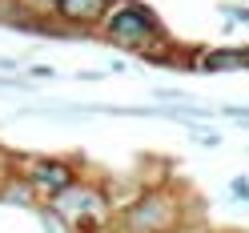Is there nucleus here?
Masks as SVG:
<instances>
[{
  "label": "nucleus",
  "instance_id": "obj_5",
  "mask_svg": "<svg viewBox=\"0 0 249 233\" xmlns=\"http://www.w3.org/2000/svg\"><path fill=\"white\" fill-rule=\"evenodd\" d=\"M20 177L33 185L40 197H53V193L65 189V185L76 181V165L60 161V157H20Z\"/></svg>",
  "mask_w": 249,
  "mask_h": 233
},
{
  "label": "nucleus",
  "instance_id": "obj_7",
  "mask_svg": "<svg viewBox=\"0 0 249 233\" xmlns=\"http://www.w3.org/2000/svg\"><path fill=\"white\" fill-rule=\"evenodd\" d=\"M0 201H4V205H20V209H36L40 193L24 177H4L0 181Z\"/></svg>",
  "mask_w": 249,
  "mask_h": 233
},
{
  "label": "nucleus",
  "instance_id": "obj_2",
  "mask_svg": "<svg viewBox=\"0 0 249 233\" xmlns=\"http://www.w3.org/2000/svg\"><path fill=\"white\" fill-rule=\"evenodd\" d=\"M181 213L185 205L173 185H153L117 213V229L121 233H177Z\"/></svg>",
  "mask_w": 249,
  "mask_h": 233
},
{
  "label": "nucleus",
  "instance_id": "obj_4",
  "mask_svg": "<svg viewBox=\"0 0 249 233\" xmlns=\"http://www.w3.org/2000/svg\"><path fill=\"white\" fill-rule=\"evenodd\" d=\"M117 0H56L53 33H97L101 20L113 12Z\"/></svg>",
  "mask_w": 249,
  "mask_h": 233
},
{
  "label": "nucleus",
  "instance_id": "obj_8",
  "mask_svg": "<svg viewBox=\"0 0 249 233\" xmlns=\"http://www.w3.org/2000/svg\"><path fill=\"white\" fill-rule=\"evenodd\" d=\"M24 17H53V4L56 0H12Z\"/></svg>",
  "mask_w": 249,
  "mask_h": 233
},
{
  "label": "nucleus",
  "instance_id": "obj_6",
  "mask_svg": "<svg viewBox=\"0 0 249 233\" xmlns=\"http://www.w3.org/2000/svg\"><path fill=\"white\" fill-rule=\"evenodd\" d=\"M189 69H201V72H241L249 69V49H209L189 60Z\"/></svg>",
  "mask_w": 249,
  "mask_h": 233
},
{
  "label": "nucleus",
  "instance_id": "obj_10",
  "mask_svg": "<svg viewBox=\"0 0 249 233\" xmlns=\"http://www.w3.org/2000/svg\"><path fill=\"white\" fill-rule=\"evenodd\" d=\"M221 113H225V117H237V121H245V117H249V108H245V105H225Z\"/></svg>",
  "mask_w": 249,
  "mask_h": 233
},
{
  "label": "nucleus",
  "instance_id": "obj_9",
  "mask_svg": "<svg viewBox=\"0 0 249 233\" xmlns=\"http://www.w3.org/2000/svg\"><path fill=\"white\" fill-rule=\"evenodd\" d=\"M28 76H33V81H36V76H40V81H53L56 69H49V65H33V69H28Z\"/></svg>",
  "mask_w": 249,
  "mask_h": 233
},
{
  "label": "nucleus",
  "instance_id": "obj_1",
  "mask_svg": "<svg viewBox=\"0 0 249 233\" xmlns=\"http://www.w3.org/2000/svg\"><path fill=\"white\" fill-rule=\"evenodd\" d=\"M97 36L105 44H113V49L149 56L153 65H181V60L169 53V49H173V40H169L165 24L157 20V12L145 8V4H137V0H117L113 12L101 20Z\"/></svg>",
  "mask_w": 249,
  "mask_h": 233
},
{
  "label": "nucleus",
  "instance_id": "obj_3",
  "mask_svg": "<svg viewBox=\"0 0 249 233\" xmlns=\"http://www.w3.org/2000/svg\"><path fill=\"white\" fill-rule=\"evenodd\" d=\"M49 201V213H56L69 229H105L108 217H113V201H108V189L97 181L76 177L72 185H65L60 193L44 197Z\"/></svg>",
  "mask_w": 249,
  "mask_h": 233
}]
</instances>
